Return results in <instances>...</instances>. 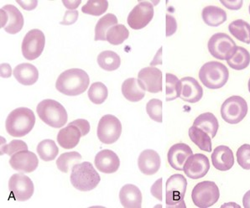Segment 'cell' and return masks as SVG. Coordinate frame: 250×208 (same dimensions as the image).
Instances as JSON below:
<instances>
[{
  "label": "cell",
  "mask_w": 250,
  "mask_h": 208,
  "mask_svg": "<svg viewBox=\"0 0 250 208\" xmlns=\"http://www.w3.org/2000/svg\"><path fill=\"white\" fill-rule=\"evenodd\" d=\"M88 74L82 69L66 70L60 75L56 83V88L66 96L81 95L89 86Z\"/></svg>",
  "instance_id": "6da1fadb"
},
{
  "label": "cell",
  "mask_w": 250,
  "mask_h": 208,
  "mask_svg": "<svg viewBox=\"0 0 250 208\" xmlns=\"http://www.w3.org/2000/svg\"><path fill=\"white\" fill-rule=\"evenodd\" d=\"M36 115L28 107H18L7 117L5 128L13 137H24L32 130L36 125Z\"/></svg>",
  "instance_id": "7a4b0ae2"
},
{
  "label": "cell",
  "mask_w": 250,
  "mask_h": 208,
  "mask_svg": "<svg viewBox=\"0 0 250 208\" xmlns=\"http://www.w3.org/2000/svg\"><path fill=\"white\" fill-rule=\"evenodd\" d=\"M40 119L52 128H62L66 125L68 115L62 104L53 99H45L37 105Z\"/></svg>",
  "instance_id": "3957f363"
},
{
  "label": "cell",
  "mask_w": 250,
  "mask_h": 208,
  "mask_svg": "<svg viewBox=\"0 0 250 208\" xmlns=\"http://www.w3.org/2000/svg\"><path fill=\"white\" fill-rule=\"evenodd\" d=\"M229 78V71L226 65L218 62H209L199 71V79L208 89L215 90L225 86Z\"/></svg>",
  "instance_id": "277c9868"
},
{
  "label": "cell",
  "mask_w": 250,
  "mask_h": 208,
  "mask_svg": "<svg viewBox=\"0 0 250 208\" xmlns=\"http://www.w3.org/2000/svg\"><path fill=\"white\" fill-rule=\"evenodd\" d=\"M101 181L99 173L90 162L76 165L71 174V183L77 190L89 191L95 189Z\"/></svg>",
  "instance_id": "5b68a950"
},
{
  "label": "cell",
  "mask_w": 250,
  "mask_h": 208,
  "mask_svg": "<svg viewBox=\"0 0 250 208\" xmlns=\"http://www.w3.org/2000/svg\"><path fill=\"white\" fill-rule=\"evenodd\" d=\"M188 181L181 174H175L167 180L166 184V203L167 208H186L184 202Z\"/></svg>",
  "instance_id": "8992f818"
},
{
  "label": "cell",
  "mask_w": 250,
  "mask_h": 208,
  "mask_svg": "<svg viewBox=\"0 0 250 208\" xmlns=\"http://www.w3.org/2000/svg\"><path fill=\"white\" fill-rule=\"evenodd\" d=\"M220 197V191L213 182L205 181L196 185L191 191L194 205L199 208H208L217 203Z\"/></svg>",
  "instance_id": "52a82bcc"
},
{
  "label": "cell",
  "mask_w": 250,
  "mask_h": 208,
  "mask_svg": "<svg viewBox=\"0 0 250 208\" xmlns=\"http://www.w3.org/2000/svg\"><path fill=\"white\" fill-rule=\"evenodd\" d=\"M211 57L220 61H229L235 53L237 45L225 33H217L211 36L208 43Z\"/></svg>",
  "instance_id": "ba28073f"
},
{
  "label": "cell",
  "mask_w": 250,
  "mask_h": 208,
  "mask_svg": "<svg viewBox=\"0 0 250 208\" xmlns=\"http://www.w3.org/2000/svg\"><path fill=\"white\" fill-rule=\"evenodd\" d=\"M248 104L240 96H232L221 107V116L225 122L237 125L244 120L248 113Z\"/></svg>",
  "instance_id": "9c48e42d"
},
{
  "label": "cell",
  "mask_w": 250,
  "mask_h": 208,
  "mask_svg": "<svg viewBox=\"0 0 250 208\" xmlns=\"http://www.w3.org/2000/svg\"><path fill=\"white\" fill-rule=\"evenodd\" d=\"M121 134L122 125L118 118L111 114H107L100 119L97 134L102 143L106 145L115 143Z\"/></svg>",
  "instance_id": "30bf717a"
},
{
  "label": "cell",
  "mask_w": 250,
  "mask_h": 208,
  "mask_svg": "<svg viewBox=\"0 0 250 208\" xmlns=\"http://www.w3.org/2000/svg\"><path fill=\"white\" fill-rule=\"evenodd\" d=\"M45 45L44 33L38 29H34L27 33L22 42L23 57L29 61H34L42 55Z\"/></svg>",
  "instance_id": "8fae6325"
},
{
  "label": "cell",
  "mask_w": 250,
  "mask_h": 208,
  "mask_svg": "<svg viewBox=\"0 0 250 208\" xmlns=\"http://www.w3.org/2000/svg\"><path fill=\"white\" fill-rule=\"evenodd\" d=\"M9 190L14 199L19 202H25L33 196L35 187L30 177L19 173L9 178Z\"/></svg>",
  "instance_id": "7c38bea8"
},
{
  "label": "cell",
  "mask_w": 250,
  "mask_h": 208,
  "mask_svg": "<svg viewBox=\"0 0 250 208\" xmlns=\"http://www.w3.org/2000/svg\"><path fill=\"white\" fill-rule=\"evenodd\" d=\"M154 17V5L149 1H140L128 16V24L133 30H141Z\"/></svg>",
  "instance_id": "4fadbf2b"
},
{
  "label": "cell",
  "mask_w": 250,
  "mask_h": 208,
  "mask_svg": "<svg viewBox=\"0 0 250 208\" xmlns=\"http://www.w3.org/2000/svg\"><path fill=\"white\" fill-rule=\"evenodd\" d=\"M1 13V28L7 33L15 35L20 32L24 26V17L16 7L6 4L0 9Z\"/></svg>",
  "instance_id": "5bb4252c"
},
{
  "label": "cell",
  "mask_w": 250,
  "mask_h": 208,
  "mask_svg": "<svg viewBox=\"0 0 250 208\" xmlns=\"http://www.w3.org/2000/svg\"><path fill=\"white\" fill-rule=\"evenodd\" d=\"M210 169V161L208 158L203 154H196L188 158L185 164L184 172L188 177L198 180L203 178Z\"/></svg>",
  "instance_id": "9a60e30c"
},
{
  "label": "cell",
  "mask_w": 250,
  "mask_h": 208,
  "mask_svg": "<svg viewBox=\"0 0 250 208\" xmlns=\"http://www.w3.org/2000/svg\"><path fill=\"white\" fill-rule=\"evenodd\" d=\"M138 80L147 92L158 93L162 91V72L160 69L152 66L141 69Z\"/></svg>",
  "instance_id": "2e32d148"
},
{
  "label": "cell",
  "mask_w": 250,
  "mask_h": 208,
  "mask_svg": "<svg viewBox=\"0 0 250 208\" xmlns=\"http://www.w3.org/2000/svg\"><path fill=\"white\" fill-rule=\"evenodd\" d=\"M9 165L12 169L17 171L31 173L37 169L39 160L36 154L27 149L13 155L9 160Z\"/></svg>",
  "instance_id": "e0dca14e"
},
{
  "label": "cell",
  "mask_w": 250,
  "mask_h": 208,
  "mask_svg": "<svg viewBox=\"0 0 250 208\" xmlns=\"http://www.w3.org/2000/svg\"><path fill=\"white\" fill-rule=\"evenodd\" d=\"M193 155L190 146L184 143H178L170 147L168 151V163L176 170H183L188 158Z\"/></svg>",
  "instance_id": "ac0fdd59"
},
{
  "label": "cell",
  "mask_w": 250,
  "mask_h": 208,
  "mask_svg": "<svg viewBox=\"0 0 250 208\" xmlns=\"http://www.w3.org/2000/svg\"><path fill=\"white\" fill-rule=\"evenodd\" d=\"M94 163L99 171L105 174H113L119 169L120 160L115 152L110 149H104L96 155Z\"/></svg>",
  "instance_id": "d6986e66"
},
{
  "label": "cell",
  "mask_w": 250,
  "mask_h": 208,
  "mask_svg": "<svg viewBox=\"0 0 250 208\" xmlns=\"http://www.w3.org/2000/svg\"><path fill=\"white\" fill-rule=\"evenodd\" d=\"M161 164L160 155L153 149H146L141 152L138 159L139 169L146 176H152L158 172Z\"/></svg>",
  "instance_id": "ffe728a7"
},
{
  "label": "cell",
  "mask_w": 250,
  "mask_h": 208,
  "mask_svg": "<svg viewBox=\"0 0 250 208\" xmlns=\"http://www.w3.org/2000/svg\"><path fill=\"white\" fill-rule=\"evenodd\" d=\"M182 92L180 98L182 101L196 104L203 97V89L199 83L191 77H186L182 80Z\"/></svg>",
  "instance_id": "44dd1931"
},
{
  "label": "cell",
  "mask_w": 250,
  "mask_h": 208,
  "mask_svg": "<svg viewBox=\"0 0 250 208\" xmlns=\"http://www.w3.org/2000/svg\"><path fill=\"white\" fill-rule=\"evenodd\" d=\"M211 162L218 170H229L234 165V155L232 149L226 146H217L211 154Z\"/></svg>",
  "instance_id": "7402d4cb"
},
{
  "label": "cell",
  "mask_w": 250,
  "mask_h": 208,
  "mask_svg": "<svg viewBox=\"0 0 250 208\" xmlns=\"http://www.w3.org/2000/svg\"><path fill=\"white\" fill-rule=\"evenodd\" d=\"M119 199L125 208H141L142 207V193L134 185L124 186L119 192Z\"/></svg>",
  "instance_id": "603a6c76"
},
{
  "label": "cell",
  "mask_w": 250,
  "mask_h": 208,
  "mask_svg": "<svg viewBox=\"0 0 250 208\" xmlns=\"http://www.w3.org/2000/svg\"><path fill=\"white\" fill-rule=\"evenodd\" d=\"M82 136V132L76 125L70 123L66 128L59 131L57 135V142L63 149H73L78 146Z\"/></svg>",
  "instance_id": "cb8c5ba5"
},
{
  "label": "cell",
  "mask_w": 250,
  "mask_h": 208,
  "mask_svg": "<svg viewBox=\"0 0 250 208\" xmlns=\"http://www.w3.org/2000/svg\"><path fill=\"white\" fill-rule=\"evenodd\" d=\"M14 77L20 83L24 86H31L36 83L39 78V72L35 65L30 63H22L14 70Z\"/></svg>",
  "instance_id": "d4e9b609"
},
{
  "label": "cell",
  "mask_w": 250,
  "mask_h": 208,
  "mask_svg": "<svg viewBox=\"0 0 250 208\" xmlns=\"http://www.w3.org/2000/svg\"><path fill=\"white\" fill-rule=\"evenodd\" d=\"M122 93L127 100L132 103L141 101L146 96V90L136 78H128L122 85Z\"/></svg>",
  "instance_id": "484cf974"
},
{
  "label": "cell",
  "mask_w": 250,
  "mask_h": 208,
  "mask_svg": "<svg viewBox=\"0 0 250 208\" xmlns=\"http://www.w3.org/2000/svg\"><path fill=\"white\" fill-rule=\"evenodd\" d=\"M202 17L208 26L218 27L227 21V13L220 7L209 5L203 9Z\"/></svg>",
  "instance_id": "4316f807"
},
{
  "label": "cell",
  "mask_w": 250,
  "mask_h": 208,
  "mask_svg": "<svg viewBox=\"0 0 250 208\" xmlns=\"http://www.w3.org/2000/svg\"><path fill=\"white\" fill-rule=\"evenodd\" d=\"M194 126L205 131L207 134L211 136V139L217 135L219 124L218 120L213 113H204L197 117L193 123Z\"/></svg>",
  "instance_id": "83f0119b"
},
{
  "label": "cell",
  "mask_w": 250,
  "mask_h": 208,
  "mask_svg": "<svg viewBox=\"0 0 250 208\" xmlns=\"http://www.w3.org/2000/svg\"><path fill=\"white\" fill-rule=\"evenodd\" d=\"M189 137L191 141L203 151L211 152L212 145H211V138L205 131L196 127L191 126L189 129Z\"/></svg>",
  "instance_id": "f1b7e54d"
},
{
  "label": "cell",
  "mask_w": 250,
  "mask_h": 208,
  "mask_svg": "<svg viewBox=\"0 0 250 208\" xmlns=\"http://www.w3.org/2000/svg\"><path fill=\"white\" fill-rule=\"evenodd\" d=\"M116 24H118V19L115 15L113 14H107L104 16H103L96 24L94 41L96 42L107 41L106 36H107V31Z\"/></svg>",
  "instance_id": "f546056e"
},
{
  "label": "cell",
  "mask_w": 250,
  "mask_h": 208,
  "mask_svg": "<svg viewBox=\"0 0 250 208\" xmlns=\"http://www.w3.org/2000/svg\"><path fill=\"white\" fill-rule=\"evenodd\" d=\"M229 30L239 42L250 44V24L246 21L244 20L232 21L229 25Z\"/></svg>",
  "instance_id": "4dcf8cb0"
},
{
  "label": "cell",
  "mask_w": 250,
  "mask_h": 208,
  "mask_svg": "<svg viewBox=\"0 0 250 208\" xmlns=\"http://www.w3.org/2000/svg\"><path fill=\"white\" fill-rule=\"evenodd\" d=\"M98 64L105 71L113 72L119 69L121 64V59L116 52L104 51L99 54L98 57Z\"/></svg>",
  "instance_id": "1f68e13d"
},
{
  "label": "cell",
  "mask_w": 250,
  "mask_h": 208,
  "mask_svg": "<svg viewBox=\"0 0 250 208\" xmlns=\"http://www.w3.org/2000/svg\"><path fill=\"white\" fill-rule=\"evenodd\" d=\"M227 62L233 70L242 71L250 65V53L247 49L238 46L234 55L229 61H227Z\"/></svg>",
  "instance_id": "d6a6232c"
},
{
  "label": "cell",
  "mask_w": 250,
  "mask_h": 208,
  "mask_svg": "<svg viewBox=\"0 0 250 208\" xmlns=\"http://www.w3.org/2000/svg\"><path fill=\"white\" fill-rule=\"evenodd\" d=\"M82 159V155L78 152H66L60 155V157L57 159V168L62 172L69 173L76 165L80 163Z\"/></svg>",
  "instance_id": "836d02e7"
},
{
  "label": "cell",
  "mask_w": 250,
  "mask_h": 208,
  "mask_svg": "<svg viewBox=\"0 0 250 208\" xmlns=\"http://www.w3.org/2000/svg\"><path fill=\"white\" fill-rule=\"evenodd\" d=\"M37 153L42 161H51L57 157L59 149L54 140H42L37 146Z\"/></svg>",
  "instance_id": "e575fe53"
},
{
  "label": "cell",
  "mask_w": 250,
  "mask_h": 208,
  "mask_svg": "<svg viewBox=\"0 0 250 208\" xmlns=\"http://www.w3.org/2000/svg\"><path fill=\"white\" fill-rule=\"evenodd\" d=\"M128 36L129 32L124 24H116L107 31L106 39L112 45H118L123 44Z\"/></svg>",
  "instance_id": "d590c367"
},
{
  "label": "cell",
  "mask_w": 250,
  "mask_h": 208,
  "mask_svg": "<svg viewBox=\"0 0 250 208\" xmlns=\"http://www.w3.org/2000/svg\"><path fill=\"white\" fill-rule=\"evenodd\" d=\"M167 83V101L170 102L180 98L182 92V81L171 73L166 75Z\"/></svg>",
  "instance_id": "8d00e7d4"
},
{
  "label": "cell",
  "mask_w": 250,
  "mask_h": 208,
  "mask_svg": "<svg viewBox=\"0 0 250 208\" xmlns=\"http://www.w3.org/2000/svg\"><path fill=\"white\" fill-rule=\"evenodd\" d=\"M108 96L107 86L100 82L94 83L91 85L88 91L90 101L94 104H104Z\"/></svg>",
  "instance_id": "74e56055"
},
{
  "label": "cell",
  "mask_w": 250,
  "mask_h": 208,
  "mask_svg": "<svg viewBox=\"0 0 250 208\" xmlns=\"http://www.w3.org/2000/svg\"><path fill=\"white\" fill-rule=\"evenodd\" d=\"M107 0H88L82 8V11L86 15L100 16L107 11Z\"/></svg>",
  "instance_id": "f35d334b"
},
{
  "label": "cell",
  "mask_w": 250,
  "mask_h": 208,
  "mask_svg": "<svg viewBox=\"0 0 250 208\" xmlns=\"http://www.w3.org/2000/svg\"><path fill=\"white\" fill-rule=\"evenodd\" d=\"M146 111L149 118L155 122L162 123V101L153 98L146 104Z\"/></svg>",
  "instance_id": "ab89813d"
},
{
  "label": "cell",
  "mask_w": 250,
  "mask_h": 208,
  "mask_svg": "<svg viewBox=\"0 0 250 208\" xmlns=\"http://www.w3.org/2000/svg\"><path fill=\"white\" fill-rule=\"evenodd\" d=\"M237 162L244 169H250V145L244 144L237 150Z\"/></svg>",
  "instance_id": "60d3db41"
},
{
  "label": "cell",
  "mask_w": 250,
  "mask_h": 208,
  "mask_svg": "<svg viewBox=\"0 0 250 208\" xmlns=\"http://www.w3.org/2000/svg\"><path fill=\"white\" fill-rule=\"evenodd\" d=\"M27 149H28V146L24 141L19 140H12L9 145L1 147V155L7 154L8 155L12 156L18 152L27 150Z\"/></svg>",
  "instance_id": "b9f144b4"
},
{
  "label": "cell",
  "mask_w": 250,
  "mask_h": 208,
  "mask_svg": "<svg viewBox=\"0 0 250 208\" xmlns=\"http://www.w3.org/2000/svg\"><path fill=\"white\" fill-rule=\"evenodd\" d=\"M78 15H79V13L78 10H67L65 13L63 21L60 24H63V25L73 24L78 21Z\"/></svg>",
  "instance_id": "7bdbcfd3"
},
{
  "label": "cell",
  "mask_w": 250,
  "mask_h": 208,
  "mask_svg": "<svg viewBox=\"0 0 250 208\" xmlns=\"http://www.w3.org/2000/svg\"><path fill=\"white\" fill-rule=\"evenodd\" d=\"M177 30V23L176 19L172 15L167 14V36L170 37L176 33Z\"/></svg>",
  "instance_id": "ee69618b"
},
{
  "label": "cell",
  "mask_w": 250,
  "mask_h": 208,
  "mask_svg": "<svg viewBox=\"0 0 250 208\" xmlns=\"http://www.w3.org/2000/svg\"><path fill=\"white\" fill-rule=\"evenodd\" d=\"M152 196L160 202H162V178H160L153 184L150 188Z\"/></svg>",
  "instance_id": "f6af8a7d"
},
{
  "label": "cell",
  "mask_w": 250,
  "mask_h": 208,
  "mask_svg": "<svg viewBox=\"0 0 250 208\" xmlns=\"http://www.w3.org/2000/svg\"><path fill=\"white\" fill-rule=\"evenodd\" d=\"M71 123L72 125H76L77 127L79 128L81 132H82V136H86V134L89 133L90 124L86 119H76V120Z\"/></svg>",
  "instance_id": "bcb514c9"
},
{
  "label": "cell",
  "mask_w": 250,
  "mask_h": 208,
  "mask_svg": "<svg viewBox=\"0 0 250 208\" xmlns=\"http://www.w3.org/2000/svg\"><path fill=\"white\" fill-rule=\"evenodd\" d=\"M220 3L230 10H238L243 6V0H220Z\"/></svg>",
  "instance_id": "7dc6e473"
},
{
  "label": "cell",
  "mask_w": 250,
  "mask_h": 208,
  "mask_svg": "<svg viewBox=\"0 0 250 208\" xmlns=\"http://www.w3.org/2000/svg\"><path fill=\"white\" fill-rule=\"evenodd\" d=\"M16 2L25 10H33L38 4L37 0H17Z\"/></svg>",
  "instance_id": "c3c4849f"
},
{
  "label": "cell",
  "mask_w": 250,
  "mask_h": 208,
  "mask_svg": "<svg viewBox=\"0 0 250 208\" xmlns=\"http://www.w3.org/2000/svg\"><path fill=\"white\" fill-rule=\"evenodd\" d=\"M62 3L69 10H72V9L77 10L82 1L81 0H62Z\"/></svg>",
  "instance_id": "681fc988"
},
{
  "label": "cell",
  "mask_w": 250,
  "mask_h": 208,
  "mask_svg": "<svg viewBox=\"0 0 250 208\" xmlns=\"http://www.w3.org/2000/svg\"><path fill=\"white\" fill-rule=\"evenodd\" d=\"M12 75V69L8 63H3L1 65V77L3 78H10Z\"/></svg>",
  "instance_id": "f907efd6"
},
{
  "label": "cell",
  "mask_w": 250,
  "mask_h": 208,
  "mask_svg": "<svg viewBox=\"0 0 250 208\" xmlns=\"http://www.w3.org/2000/svg\"><path fill=\"white\" fill-rule=\"evenodd\" d=\"M161 52H162V47L160 48L158 52L155 55V59L153 60V62H152L150 65H161L162 64V62H161Z\"/></svg>",
  "instance_id": "816d5d0a"
},
{
  "label": "cell",
  "mask_w": 250,
  "mask_h": 208,
  "mask_svg": "<svg viewBox=\"0 0 250 208\" xmlns=\"http://www.w3.org/2000/svg\"><path fill=\"white\" fill-rule=\"evenodd\" d=\"M243 204L244 208H250V190H248L247 192L244 194Z\"/></svg>",
  "instance_id": "f5cc1de1"
},
{
  "label": "cell",
  "mask_w": 250,
  "mask_h": 208,
  "mask_svg": "<svg viewBox=\"0 0 250 208\" xmlns=\"http://www.w3.org/2000/svg\"><path fill=\"white\" fill-rule=\"evenodd\" d=\"M248 86H249V91H250V80H249V83H248Z\"/></svg>",
  "instance_id": "db71d44e"
},
{
  "label": "cell",
  "mask_w": 250,
  "mask_h": 208,
  "mask_svg": "<svg viewBox=\"0 0 250 208\" xmlns=\"http://www.w3.org/2000/svg\"><path fill=\"white\" fill-rule=\"evenodd\" d=\"M249 11H250V7H249Z\"/></svg>",
  "instance_id": "11a10c76"
}]
</instances>
